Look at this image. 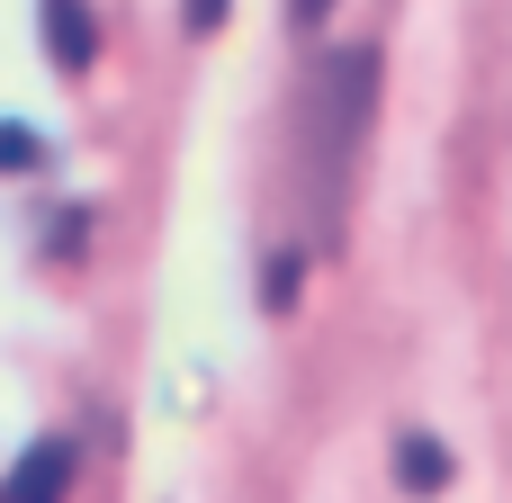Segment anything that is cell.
<instances>
[{"instance_id":"cell-1","label":"cell","mask_w":512,"mask_h":503,"mask_svg":"<svg viewBox=\"0 0 512 503\" xmlns=\"http://www.w3.org/2000/svg\"><path fill=\"white\" fill-rule=\"evenodd\" d=\"M369 108H378V45H333L324 72H315V126H324V153L333 162L360 144Z\"/></svg>"},{"instance_id":"cell-2","label":"cell","mask_w":512,"mask_h":503,"mask_svg":"<svg viewBox=\"0 0 512 503\" xmlns=\"http://www.w3.org/2000/svg\"><path fill=\"white\" fill-rule=\"evenodd\" d=\"M63 486H72V441L54 432V441H27V450H18L0 503H63Z\"/></svg>"},{"instance_id":"cell-3","label":"cell","mask_w":512,"mask_h":503,"mask_svg":"<svg viewBox=\"0 0 512 503\" xmlns=\"http://www.w3.org/2000/svg\"><path fill=\"white\" fill-rule=\"evenodd\" d=\"M36 18H45V54L81 81V72L99 63V18H90V0H36Z\"/></svg>"},{"instance_id":"cell-4","label":"cell","mask_w":512,"mask_h":503,"mask_svg":"<svg viewBox=\"0 0 512 503\" xmlns=\"http://www.w3.org/2000/svg\"><path fill=\"white\" fill-rule=\"evenodd\" d=\"M396 486L405 495H441L450 486V450L432 432H396Z\"/></svg>"},{"instance_id":"cell-5","label":"cell","mask_w":512,"mask_h":503,"mask_svg":"<svg viewBox=\"0 0 512 503\" xmlns=\"http://www.w3.org/2000/svg\"><path fill=\"white\" fill-rule=\"evenodd\" d=\"M0 171H45V135L18 126V117H0Z\"/></svg>"},{"instance_id":"cell-6","label":"cell","mask_w":512,"mask_h":503,"mask_svg":"<svg viewBox=\"0 0 512 503\" xmlns=\"http://www.w3.org/2000/svg\"><path fill=\"white\" fill-rule=\"evenodd\" d=\"M297 279H306V261H297V252H279V261H270V279H261V306H270V315H288V306H297Z\"/></svg>"},{"instance_id":"cell-7","label":"cell","mask_w":512,"mask_h":503,"mask_svg":"<svg viewBox=\"0 0 512 503\" xmlns=\"http://www.w3.org/2000/svg\"><path fill=\"white\" fill-rule=\"evenodd\" d=\"M225 9H234V0H180V18H189V36H216V27H225Z\"/></svg>"},{"instance_id":"cell-8","label":"cell","mask_w":512,"mask_h":503,"mask_svg":"<svg viewBox=\"0 0 512 503\" xmlns=\"http://www.w3.org/2000/svg\"><path fill=\"white\" fill-rule=\"evenodd\" d=\"M324 9H333V0H288V18H297V27H324Z\"/></svg>"}]
</instances>
